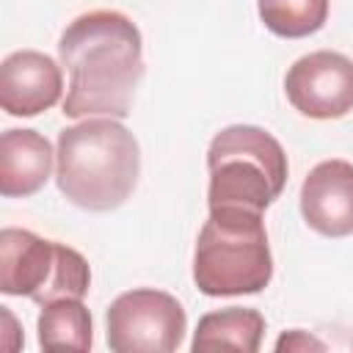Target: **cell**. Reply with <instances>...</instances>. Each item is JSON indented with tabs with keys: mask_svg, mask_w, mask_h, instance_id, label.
Listing matches in <instances>:
<instances>
[{
	"mask_svg": "<svg viewBox=\"0 0 353 353\" xmlns=\"http://www.w3.org/2000/svg\"><path fill=\"white\" fill-rule=\"evenodd\" d=\"M91 268L85 256L63 243L44 240L28 229L0 232V290L25 295L39 306L61 298H85Z\"/></svg>",
	"mask_w": 353,
	"mask_h": 353,
	"instance_id": "5",
	"label": "cell"
},
{
	"mask_svg": "<svg viewBox=\"0 0 353 353\" xmlns=\"http://www.w3.org/2000/svg\"><path fill=\"white\" fill-rule=\"evenodd\" d=\"M207 207H245L265 212L287 185V154L262 127L232 124L207 149Z\"/></svg>",
	"mask_w": 353,
	"mask_h": 353,
	"instance_id": "4",
	"label": "cell"
},
{
	"mask_svg": "<svg viewBox=\"0 0 353 353\" xmlns=\"http://www.w3.org/2000/svg\"><path fill=\"white\" fill-rule=\"evenodd\" d=\"M52 146L36 130H6L0 135V193L25 199L39 193L52 174Z\"/></svg>",
	"mask_w": 353,
	"mask_h": 353,
	"instance_id": "10",
	"label": "cell"
},
{
	"mask_svg": "<svg viewBox=\"0 0 353 353\" xmlns=\"http://www.w3.org/2000/svg\"><path fill=\"white\" fill-rule=\"evenodd\" d=\"M63 91L61 66L39 50H17L0 63V105L8 116H39Z\"/></svg>",
	"mask_w": 353,
	"mask_h": 353,
	"instance_id": "9",
	"label": "cell"
},
{
	"mask_svg": "<svg viewBox=\"0 0 353 353\" xmlns=\"http://www.w3.org/2000/svg\"><path fill=\"white\" fill-rule=\"evenodd\" d=\"M265 334V317L248 306H229L199 317L190 350H237L256 353Z\"/></svg>",
	"mask_w": 353,
	"mask_h": 353,
	"instance_id": "11",
	"label": "cell"
},
{
	"mask_svg": "<svg viewBox=\"0 0 353 353\" xmlns=\"http://www.w3.org/2000/svg\"><path fill=\"white\" fill-rule=\"evenodd\" d=\"M290 105L317 121L342 119L353 110V61L334 50L301 55L284 74Z\"/></svg>",
	"mask_w": 353,
	"mask_h": 353,
	"instance_id": "7",
	"label": "cell"
},
{
	"mask_svg": "<svg viewBox=\"0 0 353 353\" xmlns=\"http://www.w3.org/2000/svg\"><path fill=\"white\" fill-rule=\"evenodd\" d=\"M138 174V141L119 119L94 116L61 130L55 182L72 204L91 212H110L132 196Z\"/></svg>",
	"mask_w": 353,
	"mask_h": 353,
	"instance_id": "2",
	"label": "cell"
},
{
	"mask_svg": "<svg viewBox=\"0 0 353 353\" xmlns=\"http://www.w3.org/2000/svg\"><path fill=\"white\" fill-rule=\"evenodd\" d=\"M39 345L44 350H91L94 325L83 298H61L41 306L39 314Z\"/></svg>",
	"mask_w": 353,
	"mask_h": 353,
	"instance_id": "12",
	"label": "cell"
},
{
	"mask_svg": "<svg viewBox=\"0 0 353 353\" xmlns=\"http://www.w3.org/2000/svg\"><path fill=\"white\" fill-rule=\"evenodd\" d=\"M259 19L281 39H303L325 25L328 0H259Z\"/></svg>",
	"mask_w": 353,
	"mask_h": 353,
	"instance_id": "13",
	"label": "cell"
},
{
	"mask_svg": "<svg viewBox=\"0 0 353 353\" xmlns=\"http://www.w3.org/2000/svg\"><path fill=\"white\" fill-rule=\"evenodd\" d=\"M273 279V256L262 212L245 207H210L196 251L193 281L210 298L254 295Z\"/></svg>",
	"mask_w": 353,
	"mask_h": 353,
	"instance_id": "3",
	"label": "cell"
},
{
	"mask_svg": "<svg viewBox=\"0 0 353 353\" xmlns=\"http://www.w3.org/2000/svg\"><path fill=\"white\" fill-rule=\"evenodd\" d=\"M276 350H325V345L320 339H314L312 334H306L301 328H292V331L279 336Z\"/></svg>",
	"mask_w": 353,
	"mask_h": 353,
	"instance_id": "14",
	"label": "cell"
},
{
	"mask_svg": "<svg viewBox=\"0 0 353 353\" xmlns=\"http://www.w3.org/2000/svg\"><path fill=\"white\" fill-rule=\"evenodd\" d=\"M69 72L63 116L124 119L143 77V41L138 25L113 8L74 17L58 39Z\"/></svg>",
	"mask_w": 353,
	"mask_h": 353,
	"instance_id": "1",
	"label": "cell"
},
{
	"mask_svg": "<svg viewBox=\"0 0 353 353\" xmlns=\"http://www.w3.org/2000/svg\"><path fill=\"white\" fill-rule=\"evenodd\" d=\"M105 325L113 353H171L185 339L188 314L174 295L138 287L108 306Z\"/></svg>",
	"mask_w": 353,
	"mask_h": 353,
	"instance_id": "6",
	"label": "cell"
},
{
	"mask_svg": "<svg viewBox=\"0 0 353 353\" xmlns=\"http://www.w3.org/2000/svg\"><path fill=\"white\" fill-rule=\"evenodd\" d=\"M301 215L323 237L353 234V165L347 160H323L306 174Z\"/></svg>",
	"mask_w": 353,
	"mask_h": 353,
	"instance_id": "8",
	"label": "cell"
}]
</instances>
